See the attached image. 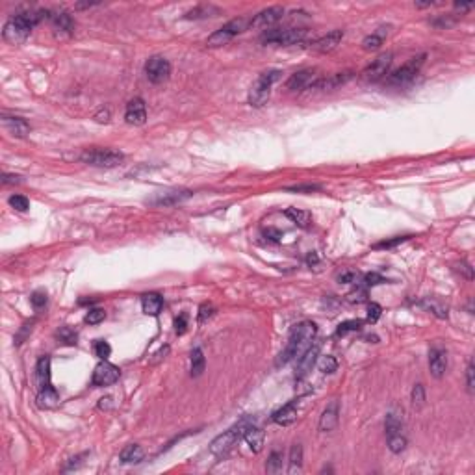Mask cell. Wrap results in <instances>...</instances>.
Wrapping results in <instances>:
<instances>
[{
	"label": "cell",
	"instance_id": "59",
	"mask_svg": "<svg viewBox=\"0 0 475 475\" xmlns=\"http://www.w3.org/2000/svg\"><path fill=\"white\" fill-rule=\"evenodd\" d=\"M95 119H97L98 123H108L110 121V112H108V110H101V112L95 115Z\"/></svg>",
	"mask_w": 475,
	"mask_h": 475
},
{
	"label": "cell",
	"instance_id": "56",
	"mask_svg": "<svg viewBox=\"0 0 475 475\" xmlns=\"http://www.w3.org/2000/svg\"><path fill=\"white\" fill-rule=\"evenodd\" d=\"M347 297H349L351 303H362V301H366V290L351 291V293H349Z\"/></svg>",
	"mask_w": 475,
	"mask_h": 475
},
{
	"label": "cell",
	"instance_id": "27",
	"mask_svg": "<svg viewBox=\"0 0 475 475\" xmlns=\"http://www.w3.org/2000/svg\"><path fill=\"white\" fill-rule=\"evenodd\" d=\"M284 215L290 219L291 223H295L297 227H301V228H308L312 225V213L306 212V210L288 208L286 212H284Z\"/></svg>",
	"mask_w": 475,
	"mask_h": 475
},
{
	"label": "cell",
	"instance_id": "57",
	"mask_svg": "<svg viewBox=\"0 0 475 475\" xmlns=\"http://www.w3.org/2000/svg\"><path fill=\"white\" fill-rule=\"evenodd\" d=\"M264 234H266L269 240H273V242H279V240L282 237L281 230H275V228H267V230H264Z\"/></svg>",
	"mask_w": 475,
	"mask_h": 475
},
{
	"label": "cell",
	"instance_id": "46",
	"mask_svg": "<svg viewBox=\"0 0 475 475\" xmlns=\"http://www.w3.org/2000/svg\"><path fill=\"white\" fill-rule=\"evenodd\" d=\"M32 327H34V321H30V323H25V325L21 327V330H19V334L15 336V344L17 345H21L23 342L26 340V336L32 332Z\"/></svg>",
	"mask_w": 475,
	"mask_h": 475
},
{
	"label": "cell",
	"instance_id": "42",
	"mask_svg": "<svg viewBox=\"0 0 475 475\" xmlns=\"http://www.w3.org/2000/svg\"><path fill=\"white\" fill-rule=\"evenodd\" d=\"M410 399H412L414 407H423V403H425V390H423L422 384H416V386L412 388V395H410Z\"/></svg>",
	"mask_w": 475,
	"mask_h": 475
},
{
	"label": "cell",
	"instance_id": "55",
	"mask_svg": "<svg viewBox=\"0 0 475 475\" xmlns=\"http://www.w3.org/2000/svg\"><path fill=\"white\" fill-rule=\"evenodd\" d=\"M315 189H321V186L318 184H305V186H291V188H288V191H315Z\"/></svg>",
	"mask_w": 475,
	"mask_h": 475
},
{
	"label": "cell",
	"instance_id": "8",
	"mask_svg": "<svg viewBox=\"0 0 475 475\" xmlns=\"http://www.w3.org/2000/svg\"><path fill=\"white\" fill-rule=\"evenodd\" d=\"M306 37L305 28H275L264 32L262 41L269 45H295Z\"/></svg>",
	"mask_w": 475,
	"mask_h": 475
},
{
	"label": "cell",
	"instance_id": "25",
	"mask_svg": "<svg viewBox=\"0 0 475 475\" xmlns=\"http://www.w3.org/2000/svg\"><path fill=\"white\" fill-rule=\"evenodd\" d=\"M2 123H4V126L10 130V134H13L15 137H26L28 136L30 126L23 117H4Z\"/></svg>",
	"mask_w": 475,
	"mask_h": 475
},
{
	"label": "cell",
	"instance_id": "4",
	"mask_svg": "<svg viewBox=\"0 0 475 475\" xmlns=\"http://www.w3.org/2000/svg\"><path fill=\"white\" fill-rule=\"evenodd\" d=\"M281 78V71H266L256 78V82L252 84L251 91H249V104L254 108H262L271 95L273 84Z\"/></svg>",
	"mask_w": 475,
	"mask_h": 475
},
{
	"label": "cell",
	"instance_id": "20",
	"mask_svg": "<svg viewBox=\"0 0 475 475\" xmlns=\"http://www.w3.org/2000/svg\"><path fill=\"white\" fill-rule=\"evenodd\" d=\"M271 420L279 425H291V423L297 420V401H290L286 403L284 407H281L279 410L271 414Z\"/></svg>",
	"mask_w": 475,
	"mask_h": 475
},
{
	"label": "cell",
	"instance_id": "45",
	"mask_svg": "<svg viewBox=\"0 0 475 475\" xmlns=\"http://www.w3.org/2000/svg\"><path fill=\"white\" fill-rule=\"evenodd\" d=\"M213 315V306L208 305V303H204V305H201L199 308V315H197V320H199V323H204L206 320H210Z\"/></svg>",
	"mask_w": 475,
	"mask_h": 475
},
{
	"label": "cell",
	"instance_id": "49",
	"mask_svg": "<svg viewBox=\"0 0 475 475\" xmlns=\"http://www.w3.org/2000/svg\"><path fill=\"white\" fill-rule=\"evenodd\" d=\"M359 279H360V275L359 273H354V271H344L342 275H338V281L345 282V284H357Z\"/></svg>",
	"mask_w": 475,
	"mask_h": 475
},
{
	"label": "cell",
	"instance_id": "35",
	"mask_svg": "<svg viewBox=\"0 0 475 475\" xmlns=\"http://www.w3.org/2000/svg\"><path fill=\"white\" fill-rule=\"evenodd\" d=\"M360 327H362V321H360V320L342 321V323L338 325V329H336V334H338V336H345V334H349V332H357V330H360Z\"/></svg>",
	"mask_w": 475,
	"mask_h": 475
},
{
	"label": "cell",
	"instance_id": "44",
	"mask_svg": "<svg viewBox=\"0 0 475 475\" xmlns=\"http://www.w3.org/2000/svg\"><path fill=\"white\" fill-rule=\"evenodd\" d=\"M381 314H383V308H381V305H377V303H371V305L368 306V323H377L379 318H381Z\"/></svg>",
	"mask_w": 475,
	"mask_h": 475
},
{
	"label": "cell",
	"instance_id": "26",
	"mask_svg": "<svg viewBox=\"0 0 475 475\" xmlns=\"http://www.w3.org/2000/svg\"><path fill=\"white\" fill-rule=\"evenodd\" d=\"M58 405H60V395L52 388V384L43 388V390H39V395H37L39 408H54V407H58Z\"/></svg>",
	"mask_w": 475,
	"mask_h": 475
},
{
	"label": "cell",
	"instance_id": "54",
	"mask_svg": "<svg viewBox=\"0 0 475 475\" xmlns=\"http://www.w3.org/2000/svg\"><path fill=\"white\" fill-rule=\"evenodd\" d=\"M466 386H468V392H473V362L471 360L466 369Z\"/></svg>",
	"mask_w": 475,
	"mask_h": 475
},
{
	"label": "cell",
	"instance_id": "19",
	"mask_svg": "<svg viewBox=\"0 0 475 475\" xmlns=\"http://www.w3.org/2000/svg\"><path fill=\"white\" fill-rule=\"evenodd\" d=\"M338 416H340V405L338 401H330L325 407L323 414L320 418V431L321 432H330L334 431L336 425H338Z\"/></svg>",
	"mask_w": 475,
	"mask_h": 475
},
{
	"label": "cell",
	"instance_id": "62",
	"mask_svg": "<svg viewBox=\"0 0 475 475\" xmlns=\"http://www.w3.org/2000/svg\"><path fill=\"white\" fill-rule=\"evenodd\" d=\"M455 8L457 10H461V11H468V10L473 8V2H470V4H455Z\"/></svg>",
	"mask_w": 475,
	"mask_h": 475
},
{
	"label": "cell",
	"instance_id": "58",
	"mask_svg": "<svg viewBox=\"0 0 475 475\" xmlns=\"http://www.w3.org/2000/svg\"><path fill=\"white\" fill-rule=\"evenodd\" d=\"M21 179L17 175H4L2 176V184H19Z\"/></svg>",
	"mask_w": 475,
	"mask_h": 475
},
{
	"label": "cell",
	"instance_id": "11",
	"mask_svg": "<svg viewBox=\"0 0 475 475\" xmlns=\"http://www.w3.org/2000/svg\"><path fill=\"white\" fill-rule=\"evenodd\" d=\"M119 375H121V371H119L117 366L110 364L108 360H102V362H98L97 366H95V369H93L91 383L95 384V386H110V384L119 381Z\"/></svg>",
	"mask_w": 475,
	"mask_h": 475
},
{
	"label": "cell",
	"instance_id": "47",
	"mask_svg": "<svg viewBox=\"0 0 475 475\" xmlns=\"http://www.w3.org/2000/svg\"><path fill=\"white\" fill-rule=\"evenodd\" d=\"M30 301H32L34 308H43L47 305V293L45 291H34V295L30 297Z\"/></svg>",
	"mask_w": 475,
	"mask_h": 475
},
{
	"label": "cell",
	"instance_id": "33",
	"mask_svg": "<svg viewBox=\"0 0 475 475\" xmlns=\"http://www.w3.org/2000/svg\"><path fill=\"white\" fill-rule=\"evenodd\" d=\"M386 438H388V447H390L392 453H401V451H405V447H407V437H405V432L393 434V437H386Z\"/></svg>",
	"mask_w": 475,
	"mask_h": 475
},
{
	"label": "cell",
	"instance_id": "52",
	"mask_svg": "<svg viewBox=\"0 0 475 475\" xmlns=\"http://www.w3.org/2000/svg\"><path fill=\"white\" fill-rule=\"evenodd\" d=\"M457 271L459 273H462V275L468 279V281H471L473 279V269H471V266L468 262H461V264H457Z\"/></svg>",
	"mask_w": 475,
	"mask_h": 475
},
{
	"label": "cell",
	"instance_id": "60",
	"mask_svg": "<svg viewBox=\"0 0 475 475\" xmlns=\"http://www.w3.org/2000/svg\"><path fill=\"white\" fill-rule=\"evenodd\" d=\"M110 407H112V398H102L101 403H98V408H102V410L106 408V410H108Z\"/></svg>",
	"mask_w": 475,
	"mask_h": 475
},
{
	"label": "cell",
	"instance_id": "10",
	"mask_svg": "<svg viewBox=\"0 0 475 475\" xmlns=\"http://www.w3.org/2000/svg\"><path fill=\"white\" fill-rule=\"evenodd\" d=\"M145 74L152 84H164L171 76V63L164 56H152L145 63Z\"/></svg>",
	"mask_w": 475,
	"mask_h": 475
},
{
	"label": "cell",
	"instance_id": "63",
	"mask_svg": "<svg viewBox=\"0 0 475 475\" xmlns=\"http://www.w3.org/2000/svg\"><path fill=\"white\" fill-rule=\"evenodd\" d=\"M98 2H84V4H76L74 8H78V10H82V8H91V6H97Z\"/></svg>",
	"mask_w": 475,
	"mask_h": 475
},
{
	"label": "cell",
	"instance_id": "31",
	"mask_svg": "<svg viewBox=\"0 0 475 475\" xmlns=\"http://www.w3.org/2000/svg\"><path fill=\"white\" fill-rule=\"evenodd\" d=\"M219 13L217 8L213 6H199L186 13V19H206V17H215Z\"/></svg>",
	"mask_w": 475,
	"mask_h": 475
},
{
	"label": "cell",
	"instance_id": "28",
	"mask_svg": "<svg viewBox=\"0 0 475 475\" xmlns=\"http://www.w3.org/2000/svg\"><path fill=\"white\" fill-rule=\"evenodd\" d=\"M119 459H121L123 464H137V462L143 461V449L137 444H130L121 451Z\"/></svg>",
	"mask_w": 475,
	"mask_h": 475
},
{
	"label": "cell",
	"instance_id": "61",
	"mask_svg": "<svg viewBox=\"0 0 475 475\" xmlns=\"http://www.w3.org/2000/svg\"><path fill=\"white\" fill-rule=\"evenodd\" d=\"M306 262H308V266H314V264L320 262V258H318V254H315V252H310V254L306 256Z\"/></svg>",
	"mask_w": 475,
	"mask_h": 475
},
{
	"label": "cell",
	"instance_id": "6",
	"mask_svg": "<svg viewBox=\"0 0 475 475\" xmlns=\"http://www.w3.org/2000/svg\"><path fill=\"white\" fill-rule=\"evenodd\" d=\"M249 25H251V21L243 19V17H240V19H232L230 23H227L225 26H221L219 30H215V32L208 37L206 45H208V47H221V45H227L234 35L245 32V30L249 28Z\"/></svg>",
	"mask_w": 475,
	"mask_h": 475
},
{
	"label": "cell",
	"instance_id": "5",
	"mask_svg": "<svg viewBox=\"0 0 475 475\" xmlns=\"http://www.w3.org/2000/svg\"><path fill=\"white\" fill-rule=\"evenodd\" d=\"M80 160L95 167H115L125 160V154L113 149H89L80 154Z\"/></svg>",
	"mask_w": 475,
	"mask_h": 475
},
{
	"label": "cell",
	"instance_id": "48",
	"mask_svg": "<svg viewBox=\"0 0 475 475\" xmlns=\"http://www.w3.org/2000/svg\"><path fill=\"white\" fill-rule=\"evenodd\" d=\"M364 282H366V286H377L381 282H386V279L383 275H379V273H368L364 276Z\"/></svg>",
	"mask_w": 475,
	"mask_h": 475
},
{
	"label": "cell",
	"instance_id": "43",
	"mask_svg": "<svg viewBox=\"0 0 475 475\" xmlns=\"http://www.w3.org/2000/svg\"><path fill=\"white\" fill-rule=\"evenodd\" d=\"M423 306H427L429 310L434 312L438 318H447V306L438 305V303H434V301H425V303H423Z\"/></svg>",
	"mask_w": 475,
	"mask_h": 475
},
{
	"label": "cell",
	"instance_id": "2",
	"mask_svg": "<svg viewBox=\"0 0 475 475\" xmlns=\"http://www.w3.org/2000/svg\"><path fill=\"white\" fill-rule=\"evenodd\" d=\"M47 13H49V11L37 10V11H25V13L15 15V17H11V19L4 25L2 37L11 45L23 43V41H26L30 32L34 30V26L37 25V23H41L43 17H47Z\"/></svg>",
	"mask_w": 475,
	"mask_h": 475
},
{
	"label": "cell",
	"instance_id": "29",
	"mask_svg": "<svg viewBox=\"0 0 475 475\" xmlns=\"http://www.w3.org/2000/svg\"><path fill=\"white\" fill-rule=\"evenodd\" d=\"M50 21H52V25L56 30H62V32H67V34H71L74 30L73 19H71V15L65 13V11H56V13H52L50 15Z\"/></svg>",
	"mask_w": 475,
	"mask_h": 475
},
{
	"label": "cell",
	"instance_id": "3",
	"mask_svg": "<svg viewBox=\"0 0 475 475\" xmlns=\"http://www.w3.org/2000/svg\"><path fill=\"white\" fill-rule=\"evenodd\" d=\"M252 423H254L252 418H243V420H240V422L234 427H230L228 431H225L223 434H219V437L213 438L212 444H210V451H212L215 457H225L228 451L236 446V442L242 440L245 431H247Z\"/></svg>",
	"mask_w": 475,
	"mask_h": 475
},
{
	"label": "cell",
	"instance_id": "13",
	"mask_svg": "<svg viewBox=\"0 0 475 475\" xmlns=\"http://www.w3.org/2000/svg\"><path fill=\"white\" fill-rule=\"evenodd\" d=\"M284 17V8L282 6H273V8H267L262 10L260 13H256L251 19V28H267V26H273L275 23Z\"/></svg>",
	"mask_w": 475,
	"mask_h": 475
},
{
	"label": "cell",
	"instance_id": "24",
	"mask_svg": "<svg viewBox=\"0 0 475 475\" xmlns=\"http://www.w3.org/2000/svg\"><path fill=\"white\" fill-rule=\"evenodd\" d=\"M141 308L147 315H158L164 308V299L158 293H145L141 297Z\"/></svg>",
	"mask_w": 475,
	"mask_h": 475
},
{
	"label": "cell",
	"instance_id": "16",
	"mask_svg": "<svg viewBox=\"0 0 475 475\" xmlns=\"http://www.w3.org/2000/svg\"><path fill=\"white\" fill-rule=\"evenodd\" d=\"M191 195H193L191 189H171V191H165V193H160L154 199H150V204H156V206H175V204L188 201Z\"/></svg>",
	"mask_w": 475,
	"mask_h": 475
},
{
	"label": "cell",
	"instance_id": "51",
	"mask_svg": "<svg viewBox=\"0 0 475 475\" xmlns=\"http://www.w3.org/2000/svg\"><path fill=\"white\" fill-rule=\"evenodd\" d=\"M408 237H412V236H398V237H393V240H390V242H383V243H377L375 247L377 249H390V247H395L398 243H403V242H407Z\"/></svg>",
	"mask_w": 475,
	"mask_h": 475
},
{
	"label": "cell",
	"instance_id": "37",
	"mask_svg": "<svg viewBox=\"0 0 475 475\" xmlns=\"http://www.w3.org/2000/svg\"><path fill=\"white\" fill-rule=\"evenodd\" d=\"M56 336H58V340L62 342V344H65V345H76L78 334L74 332L73 329H69V327H62V329L56 332Z\"/></svg>",
	"mask_w": 475,
	"mask_h": 475
},
{
	"label": "cell",
	"instance_id": "1",
	"mask_svg": "<svg viewBox=\"0 0 475 475\" xmlns=\"http://www.w3.org/2000/svg\"><path fill=\"white\" fill-rule=\"evenodd\" d=\"M315 332H318V327H315L314 321H299V323H295L290 330L286 347H284V351L276 359V366H284L290 360L299 359L301 354L312 345V340L315 338Z\"/></svg>",
	"mask_w": 475,
	"mask_h": 475
},
{
	"label": "cell",
	"instance_id": "38",
	"mask_svg": "<svg viewBox=\"0 0 475 475\" xmlns=\"http://www.w3.org/2000/svg\"><path fill=\"white\" fill-rule=\"evenodd\" d=\"M266 470L269 471V473H279V471L282 470V453L273 451L271 455H269V461H267Z\"/></svg>",
	"mask_w": 475,
	"mask_h": 475
},
{
	"label": "cell",
	"instance_id": "18",
	"mask_svg": "<svg viewBox=\"0 0 475 475\" xmlns=\"http://www.w3.org/2000/svg\"><path fill=\"white\" fill-rule=\"evenodd\" d=\"M344 39V30H332V32H329L327 35H323V37L315 39L314 43L310 45V49L315 50V52H332V50L336 49L340 45V41Z\"/></svg>",
	"mask_w": 475,
	"mask_h": 475
},
{
	"label": "cell",
	"instance_id": "32",
	"mask_svg": "<svg viewBox=\"0 0 475 475\" xmlns=\"http://www.w3.org/2000/svg\"><path fill=\"white\" fill-rule=\"evenodd\" d=\"M204 371V354L203 351L197 349L191 351V377H199Z\"/></svg>",
	"mask_w": 475,
	"mask_h": 475
},
{
	"label": "cell",
	"instance_id": "21",
	"mask_svg": "<svg viewBox=\"0 0 475 475\" xmlns=\"http://www.w3.org/2000/svg\"><path fill=\"white\" fill-rule=\"evenodd\" d=\"M351 78H353V73H338V74H332L330 78H323V80H315L314 84H312V89H334L338 88V86H344L345 82H349Z\"/></svg>",
	"mask_w": 475,
	"mask_h": 475
},
{
	"label": "cell",
	"instance_id": "53",
	"mask_svg": "<svg viewBox=\"0 0 475 475\" xmlns=\"http://www.w3.org/2000/svg\"><path fill=\"white\" fill-rule=\"evenodd\" d=\"M186 327H188V318H186L184 314L179 315V318L175 320V332H176V334H184Z\"/></svg>",
	"mask_w": 475,
	"mask_h": 475
},
{
	"label": "cell",
	"instance_id": "39",
	"mask_svg": "<svg viewBox=\"0 0 475 475\" xmlns=\"http://www.w3.org/2000/svg\"><path fill=\"white\" fill-rule=\"evenodd\" d=\"M93 349H95V354H97L101 360H108L110 359V354H112V347H110V344L104 342V340H97L95 345H93Z\"/></svg>",
	"mask_w": 475,
	"mask_h": 475
},
{
	"label": "cell",
	"instance_id": "40",
	"mask_svg": "<svg viewBox=\"0 0 475 475\" xmlns=\"http://www.w3.org/2000/svg\"><path fill=\"white\" fill-rule=\"evenodd\" d=\"M106 318V312L102 310V308H91V310L86 314V323H89V325H97V323H101L102 320Z\"/></svg>",
	"mask_w": 475,
	"mask_h": 475
},
{
	"label": "cell",
	"instance_id": "14",
	"mask_svg": "<svg viewBox=\"0 0 475 475\" xmlns=\"http://www.w3.org/2000/svg\"><path fill=\"white\" fill-rule=\"evenodd\" d=\"M429 369H431L432 377L442 379L447 371V351L440 345H434L429 351Z\"/></svg>",
	"mask_w": 475,
	"mask_h": 475
},
{
	"label": "cell",
	"instance_id": "12",
	"mask_svg": "<svg viewBox=\"0 0 475 475\" xmlns=\"http://www.w3.org/2000/svg\"><path fill=\"white\" fill-rule=\"evenodd\" d=\"M320 349H321L320 344H314L297 359V371H295L297 381H301V379L306 377V375L312 371V368H314L315 362H318V357H320Z\"/></svg>",
	"mask_w": 475,
	"mask_h": 475
},
{
	"label": "cell",
	"instance_id": "22",
	"mask_svg": "<svg viewBox=\"0 0 475 475\" xmlns=\"http://www.w3.org/2000/svg\"><path fill=\"white\" fill-rule=\"evenodd\" d=\"M35 381L39 390L50 386V357H41L35 364Z\"/></svg>",
	"mask_w": 475,
	"mask_h": 475
},
{
	"label": "cell",
	"instance_id": "50",
	"mask_svg": "<svg viewBox=\"0 0 475 475\" xmlns=\"http://www.w3.org/2000/svg\"><path fill=\"white\" fill-rule=\"evenodd\" d=\"M86 457H88V453H82V455H76V457H73V459H69V462L65 464V468H63V470H65V471L76 470L78 466L84 462V459H86Z\"/></svg>",
	"mask_w": 475,
	"mask_h": 475
},
{
	"label": "cell",
	"instance_id": "15",
	"mask_svg": "<svg viewBox=\"0 0 475 475\" xmlns=\"http://www.w3.org/2000/svg\"><path fill=\"white\" fill-rule=\"evenodd\" d=\"M315 82V69H301L293 73L286 82L288 91H303L306 88H312Z\"/></svg>",
	"mask_w": 475,
	"mask_h": 475
},
{
	"label": "cell",
	"instance_id": "36",
	"mask_svg": "<svg viewBox=\"0 0 475 475\" xmlns=\"http://www.w3.org/2000/svg\"><path fill=\"white\" fill-rule=\"evenodd\" d=\"M318 366H320V371H321V373H325V375L334 373L336 369H338V362H336V359L332 357V354L321 357V360L318 362Z\"/></svg>",
	"mask_w": 475,
	"mask_h": 475
},
{
	"label": "cell",
	"instance_id": "9",
	"mask_svg": "<svg viewBox=\"0 0 475 475\" xmlns=\"http://www.w3.org/2000/svg\"><path fill=\"white\" fill-rule=\"evenodd\" d=\"M392 60H393L392 52H383L369 63L368 67L364 69L362 78L368 80V82H377V80L384 78L388 74V71H390V67H392Z\"/></svg>",
	"mask_w": 475,
	"mask_h": 475
},
{
	"label": "cell",
	"instance_id": "17",
	"mask_svg": "<svg viewBox=\"0 0 475 475\" xmlns=\"http://www.w3.org/2000/svg\"><path fill=\"white\" fill-rule=\"evenodd\" d=\"M125 119L128 125H134V126L143 125V123L147 121L145 102L141 101V98H134V101L128 102V104H126V110H125Z\"/></svg>",
	"mask_w": 475,
	"mask_h": 475
},
{
	"label": "cell",
	"instance_id": "34",
	"mask_svg": "<svg viewBox=\"0 0 475 475\" xmlns=\"http://www.w3.org/2000/svg\"><path fill=\"white\" fill-rule=\"evenodd\" d=\"M383 39H384V32H379V34L368 35V37H364V41H362V49L368 50V52H371V50H377L379 47L383 45Z\"/></svg>",
	"mask_w": 475,
	"mask_h": 475
},
{
	"label": "cell",
	"instance_id": "30",
	"mask_svg": "<svg viewBox=\"0 0 475 475\" xmlns=\"http://www.w3.org/2000/svg\"><path fill=\"white\" fill-rule=\"evenodd\" d=\"M290 466H288V473H297L303 470V446L295 444L290 451Z\"/></svg>",
	"mask_w": 475,
	"mask_h": 475
},
{
	"label": "cell",
	"instance_id": "23",
	"mask_svg": "<svg viewBox=\"0 0 475 475\" xmlns=\"http://www.w3.org/2000/svg\"><path fill=\"white\" fill-rule=\"evenodd\" d=\"M243 440L247 442V446L251 447L252 453H260L264 447V431L252 423L247 431H245V434H243Z\"/></svg>",
	"mask_w": 475,
	"mask_h": 475
},
{
	"label": "cell",
	"instance_id": "7",
	"mask_svg": "<svg viewBox=\"0 0 475 475\" xmlns=\"http://www.w3.org/2000/svg\"><path fill=\"white\" fill-rule=\"evenodd\" d=\"M425 58H427L425 54H420V56L410 58L405 65H401L398 71H393L392 74H388V84H392V86H403V84L412 82L414 78H416V74L420 73L422 65L425 63Z\"/></svg>",
	"mask_w": 475,
	"mask_h": 475
},
{
	"label": "cell",
	"instance_id": "41",
	"mask_svg": "<svg viewBox=\"0 0 475 475\" xmlns=\"http://www.w3.org/2000/svg\"><path fill=\"white\" fill-rule=\"evenodd\" d=\"M28 199L26 197H23V195H11L10 197V206L15 210H19V212H26L28 210Z\"/></svg>",
	"mask_w": 475,
	"mask_h": 475
}]
</instances>
